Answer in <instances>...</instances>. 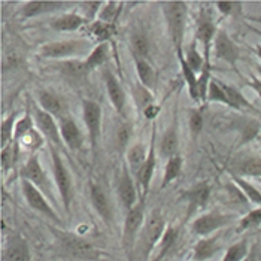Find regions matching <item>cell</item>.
<instances>
[{"mask_svg":"<svg viewBox=\"0 0 261 261\" xmlns=\"http://www.w3.org/2000/svg\"><path fill=\"white\" fill-rule=\"evenodd\" d=\"M87 24L88 21L78 12H66L49 21V27L56 32H76Z\"/></svg>","mask_w":261,"mask_h":261,"instance_id":"cell-23","label":"cell"},{"mask_svg":"<svg viewBox=\"0 0 261 261\" xmlns=\"http://www.w3.org/2000/svg\"><path fill=\"white\" fill-rule=\"evenodd\" d=\"M67 6L66 2H51V0H32L24 2L20 9L21 18H35L40 15L53 14L60 11L61 8Z\"/></svg>","mask_w":261,"mask_h":261,"instance_id":"cell-20","label":"cell"},{"mask_svg":"<svg viewBox=\"0 0 261 261\" xmlns=\"http://www.w3.org/2000/svg\"><path fill=\"white\" fill-rule=\"evenodd\" d=\"M33 120L35 125L40 132V135L46 139L48 145H53L56 148H60L63 145L60 128H59V121H56V117L43 111L39 105L33 103Z\"/></svg>","mask_w":261,"mask_h":261,"instance_id":"cell-10","label":"cell"},{"mask_svg":"<svg viewBox=\"0 0 261 261\" xmlns=\"http://www.w3.org/2000/svg\"><path fill=\"white\" fill-rule=\"evenodd\" d=\"M133 60H135V69H136V75L138 80L142 85L148 90H151L155 84V70L154 67L146 61V59H142L139 56L133 54Z\"/></svg>","mask_w":261,"mask_h":261,"instance_id":"cell-32","label":"cell"},{"mask_svg":"<svg viewBox=\"0 0 261 261\" xmlns=\"http://www.w3.org/2000/svg\"><path fill=\"white\" fill-rule=\"evenodd\" d=\"M182 166H184V160L182 157L178 155H173L170 157L167 163H166V167H164V175H163V181H161V188H166L169 187L173 181H176L182 173Z\"/></svg>","mask_w":261,"mask_h":261,"instance_id":"cell-34","label":"cell"},{"mask_svg":"<svg viewBox=\"0 0 261 261\" xmlns=\"http://www.w3.org/2000/svg\"><path fill=\"white\" fill-rule=\"evenodd\" d=\"M57 248L63 257L76 261H97L103 257L100 249L75 233L56 231Z\"/></svg>","mask_w":261,"mask_h":261,"instance_id":"cell-2","label":"cell"},{"mask_svg":"<svg viewBox=\"0 0 261 261\" xmlns=\"http://www.w3.org/2000/svg\"><path fill=\"white\" fill-rule=\"evenodd\" d=\"M103 5H105V2H81L80 8L82 11L81 15L90 24V22H93V21L99 18V14H100Z\"/></svg>","mask_w":261,"mask_h":261,"instance_id":"cell-45","label":"cell"},{"mask_svg":"<svg viewBox=\"0 0 261 261\" xmlns=\"http://www.w3.org/2000/svg\"><path fill=\"white\" fill-rule=\"evenodd\" d=\"M49 152H51V163H53V173H54V182L57 185L60 200L64 211L70 214V206H72V199H73V184H72V176L64 164V161L59 154L57 148L49 145Z\"/></svg>","mask_w":261,"mask_h":261,"instance_id":"cell-6","label":"cell"},{"mask_svg":"<svg viewBox=\"0 0 261 261\" xmlns=\"http://www.w3.org/2000/svg\"><path fill=\"white\" fill-rule=\"evenodd\" d=\"M159 112H160V106H157V105L154 103V105H151L149 108H146V109L143 111L142 115H143L146 120H154V118H157Z\"/></svg>","mask_w":261,"mask_h":261,"instance_id":"cell-51","label":"cell"},{"mask_svg":"<svg viewBox=\"0 0 261 261\" xmlns=\"http://www.w3.org/2000/svg\"><path fill=\"white\" fill-rule=\"evenodd\" d=\"M132 46H133V54L135 56L146 59L148 51H149V45H148V40L143 35H135L132 38Z\"/></svg>","mask_w":261,"mask_h":261,"instance_id":"cell-49","label":"cell"},{"mask_svg":"<svg viewBox=\"0 0 261 261\" xmlns=\"http://www.w3.org/2000/svg\"><path fill=\"white\" fill-rule=\"evenodd\" d=\"M178 148H179L178 125H176V121H173L161 138L160 145H159V152L169 160L170 157L178 155Z\"/></svg>","mask_w":261,"mask_h":261,"instance_id":"cell-24","label":"cell"},{"mask_svg":"<svg viewBox=\"0 0 261 261\" xmlns=\"http://www.w3.org/2000/svg\"><path fill=\"white\" fill-rule=\"evenodd\" d=\"M122 5H124L122 2H118V3H117V2H105V5H103V8H101L97 20L109 22V24H115V25H117V20H118V17H120Z\"/></svg>","mask_w":261,"mask_h":261,"instance_id":"cell-41","label":"cell"},{"mask_svg":"<svg viewBox=\"0 0 261 261\" xmlns=\"http://www.w3.org/2000/svg\"><path fill=\"white\" fill-rule=\"evenodd\" d=\"M248 27H249V29H251V30H252L254 33H257V35H260V36H261V30H258V29H255V27H252V25H248Z\"/></svg>","mask_w":261,"mask_h":261,"instance_id":"cell-55","label":"cell"},{"mask_svg":"<svg viewBox=\"0 0 261 261\" xmlns=\"http://www.w3.org/2000/svg\"><path fill=\"white\" fill-rule=\"evenodd\" d=\"M233 221H236V215L221 214V212L214 211V212L199 215L191 224V231L199 238H207V236H212L222 227L230 225Z\"/></svg>","mask_w":261,"mask_h":261,"instance_id":"cell-8","label":"cell"},{"mask_svg":"<svg viewBox=\"0 0 261 261\" xmlns=\"http://www.w3.org/2000/svg\"><path fill=\"white\" fill-rule=\"evenodd\" d=\"M59 128H60L61 139L63 143L72 149V151H78L84 145V136L81 133L80 127L76 124V121L73 120V117L70 115H63L59 118Z\"/></svg>","mask_w":261,"mask_h":261,"instance_id":"cell-19","label":"cell"},{"mask_svg":"<svg viewBox=\"0 0 261 261\" xmlns=\"http://www.w3.org/2000/svg\"><path fill=\"white\" fill-rule=\"evenodd\" d=\"M111 59V43L105 42V43H97L85 57V67L88 72H93L96 69L101 67L103 64H106Z\"/></svg>","mask_w":261,"mask_h":261,"instance_id":"cell-25","label":"cell"},{"mask_svg":"<svg viewBox=\"0 0 261 261\" xmlns=\"http://www.w3.org/2000/svg\"><path fill=\"white\" fill-rule=\"evenodd\" d=\"M60 70L63 76L72 84H82L87 80V75L90 73L85 67V63L81 60H64L60 63Z\"/></svg>","mask_w":261,"mask_h":261,"instance_id":"cell-27","label":"cell"},{"mask_svg":"<svg viewBox=\"0 0 261 261\" xmlns=\"http://www.w3.org/2000/svg\"><path fill=\"white\" fill-rule=\"evenodd\" d=\"M38 105L43 111H46L48 114H51L53 117H56L57 120L61 118L64 114V103L59 96H56L51 91L46 90H40L38 91Z\"/></svg>","mask_w":261,"mask_h":261,"instance_id":"cell-26","label":"cell"},{"mask_svg":"<svg viewBox=\"0 0 261 261\" xmlns=\"http://www.w3.org/2000/svg\"><path fill=\"white\" fill-rule=\"evenodd\" d=\"M231 181L243 193V196L248 199L249 203L255 204L257 207L261 206V191L258 188H255L251 182L243 179V176H239L236 173H231Z\"/></svg>","mask_w":261,"mask_h":261,"instance_id":"cell-33","label":"cell"},{"mask_svg":"<svg viewBox=\"0 0 261 261\" xmlns=\"http://www.w3.org/2000/svg\"><path fill=\"white\" fill-rule=\"evenodd\" d=\"M220 251V241L215 236L200 238L193 248V261H206Z\"/></svg>","mask_w":261,"mask_h":261,"instance_id":"cell-28","label":"cell"},{"mask_svg":"<svg viewBox=\"0 0 261 261\" xmlns=\"http://www.w3.org/2000/svg\"><path fill=\"white\" fill-rule=\"evenodd\" d=\"M118 197L124 209L128 212L133 209L139 201H138V185L133 181V175L130 173L128 167L124 166L121 170L120 181H118Z\"/></svg>","mask_w":261,"mask_h":261,"instance_id":"cell-16","label":"cell"},{"mask_svg":"<svg viewBox=\"0 0 261 261\" xmlns=\"http://www.w3.org/2000/svg\"><path fill=\"white\" fill-rule=\"evenodd\" d=\"M82 120L87 128L91 151L96 155L101 138V108L97 101L82 99Z\"/></svg>","mask_w":261,"mask_h":261,"instance_id":"cell-7","label":"cell"},{"mask_svg":"<svg viewBox=\"0 0 261 261\" xmlns=\"http://www.w3.org/2000/svg\"><path fill=\"white\" fill-rule=\"evenodd\" d=\"M248 85L258 94L261 97V80L260 78H257V76H251L249 81H248Z\"/></svg>","mask_w":261,"mask_h":261,"instance_id":"cell-52","label":"cell"},{"mask_svg":"<svg viewBox=\"0 0 261 261\" xmlns=\"http://www.w3.org/2000/svg\"><path fill=\"white\" fill-rule=\"evenodd\" d=\"M130 138H132V125L128 122L121 124L118 130H117V142H118L120 148H125V145H127V142L130 141Z\"/></svg>","mask_w":261,"mask_h":261,"instance_id":"cell-50","label":"cell"},{"mask_svg":"<svg viewBox=\"0 0 261 261\" xmlns=\"http://www.w3.org/2000/svg\"><path fill=\"white\" fill-rule=\"evenodd\" d=\"M166 227L167 224L164 221L160 211H154L146 217L141 234L136 242L133 261H149L152 252L157 249L161 238L166 231Z\"/></svg>","mask_w":261,"mask_h":261,"instance_id":"cell-1","label":"cell"},{"mask_svg":"<svg viewBox=\"0 0 261 261\" xmlns=\"http://www.w3.org/2000/svg\"><path fill=\"white\" fill-rule=\"evenodd\" d=\"M90 45H91V40L85 39L49 42V43H43L39 48V57L51 59V60H61V59L72 60L73 57L87 54V51L90 49Z\"/></svg>","mask_w":261,"mask_h":261,"instance_id":"cell-5","label":"cell"},{"mask_svg":"<svg viewBox=\"0 0 261 261\" xmlns=\"http://www.w3.org/2000/svg\"><path fill=\"white\" fill-rule=\"evenodd\" d=\"M261 225V206L255 207V209H251L248 211L238 224V230L236 233H243V231H248V230H254L257 227Z\"/></svg>","mask_w":261,"mask_h":261,"instance_id":"cell-40","label":"cell"},{"mask_svg":"<svg viewBox=\"0 0 261 261\" xmlns=\"http://www.w3.org/2000/svg\"><path fill=\"white\" fill-rule=\"evenodd\" d=\"M181 197L188 203L187 217H191L194 212H199L207 204V201L211 199V185L206 181L197 182L191 188L185 190Z\"/></svg>","mask_w":261,"mask_h":261,"instance_id":"cell-13","label":"cell"},{"mask_svg":"<svg viewBox=\"0 0 261 261\" xmlns=\"http://www.w3.org/2000/svg\"><path fill=\"white\" fill-rule=\"evenodd\" d=\"M243 261H258V260H257V257H255L254 254H249V255H248V258Z\"/></svg>","mask_w":261,"mask_h":261,"instance_id":"cell-54","label":"cell"},{"mask_svg":"<svg viewBox=\"0 0 261 261\" xmlns=\"http://www.w3.org/2000/svg\"><path fill=\"white\" fill-rule=\"evenodd\" d=\"M178 60H179V64H181V72H182V78L187 84V88H188V94L190 97L194 101L200 103V97H199V76L197 73L187 64L185 61V57H184V51L182 53H178L176 54Z\"/></svg>","mask_w":261,"mask_h":261,"instance_id":"cell-30","label":"cell"},{"mask_svg":"<svg viewBox=\"0 0 261 261\" xmlns=\"http://www.w3.org/2000/svg\"><path fill=\"white\" fill-rule=\"evenodd\" d=\"M90 197H91V203H93L96 212L99 214V217L105 222L111 224L112 220H114L112 204L108 199V194L105 193V190L101 188L99 184H96V182L90 184Z\"/></svg>","mask_w":261,"mask_h":261,"instance_id":"cell-21","label":"cell"},{"mask_svg":"<svg viewBox=\"0 0 261 261\" xmlns=\"http://www.w3.org/2000/svg\"><path fill=\"white\" fill-rule=\"evenodd\" d=\"M18 154H20V151L12 143L2 148V170H3V173H6L12 167V164L18 159Z\"/></svg>","mask_w":261,"mask_h":261,"instance_id":"cell-46","label":"cell"},{"mask_svg":"<svg viewBox=\"0 0 261 261\" xmlns=\"http://www.w3.org/2000/svg\"><path fill=\"white\" fill-rule=\"evenodd\" d=\"M217 27L212 22L211 17H201L196 29V40L200 42L203 46V57L206 64H212L211 63V56H212V49H214V42L217 36Z\"/></svg>","mask_w":261,"mask_h":261,"instance_id":"cell-17","label":"cell"},{"mask_svg":"<svg viewBox=\"0 0 261 261\" xmlns=\"http://www.w3.org/2000/svg\"><path fill=\"white\" fill-rule=\"evenodd\" d=\"M236 175H239V176H251V178L261 176V157L251 155V157L242 159L236 164Z\"/></svg>","mask_w":261,"mask_h":261,"instance_id":"cell-36","label":"cell"},{"mask_svg":"<svg viewBox=\"0 0 261 261\" xmlns=\"http://www.w3.org/2000/svg\"><path fill=\"white\" fill-rule=\"evenodd\" d=\"M188 125L193 138H197L203 130V114L200 109H191L188 115Z\"/></svg>","mask_w":261,"mask_h":261,"instance_id":"cell-48","label":"cell"},{"mask_svg":"<svg viewBox=\"0 0 261 261\" xmlns=\"http://www.w3.org/2000/svg\"><path fill=\"white\" fill-rule=\"evenodd\" d=\"M222 87H224V91L227 94L228 108H233V109H236L239 112H251V114H255V115L260 114V111L243 96V93L238 87L230 85L227 82H222Z\"/></svg>","mask_w":261,"mask_h":261,"instance_id":"cell-22","label":"cell"},{"mask_svg":"<svg viewBox=\"0 0 261 261\" xmlns=\"http://www.w3.org/2000/svg\"><path fill=\"white\" fill-rule=\"evenodd\" d=\"M155 136L157 133L152 132V138L149 143V152H148V159L145 161V164L142 166V169L138 172L136 178V185L142 190V199L145 200V197L149 193V187L154 178V172H155V164H157V154H155Z\"/></svg>","mask_w":261,"mask_h":261,"instance_id":"cell-14","label":"cell"},{"mask_svg":"<svg viewBox=\"0 0 261 261\" xmlns=\"http://www.w3.org/2000/svg\"><path fill=\"white\" fill-rule=\"evenodd\" d=\"M21 191H22V196L27 201V204L30 206V209L39 212L40 215L49 218L51 221L61 224L59 214L54 211V207L48 201V197L40 191L38 187H35L32 182L21 179Z\"/></svg>","mask_w":261,"mask_h":261,"instance_id":"cell-9","label":"cell"},{"mask_svg":"<svg viewBox=\"0 0 261 261\" xmlns=\"http://www.w3.org/2000/svg\"><path fill=\"white\" fill-rule=\"evenodd\" d=\"M207 101L212 103H222L225 106H228V100H227V94L224 91L222 87V81L212 78L209 82V88H207Z\"/></svg>","mask_w":261,"mask_h":261,"instance_id":"cell-44","label":"cell"},{"mask_svg":"<svg viewBox=\"0 0 261 261\" xmlns=\"http://www.w3.org/2000/svg\"><path fill=\"white\" fill-rule=\"evenodd\" d=\"M178 236H179V230L175 228L173 225H167V227H166V231H164V234H163V238H161L160 243H159V246H157V254H155V257L152 258V261L163 260V258L166 257V254L173 248V245H175V242L178 239Z\"/></svg>","mask_w":261,"mask_h":261,"instance_id":"cell-35","label":"cell"},{"mask_svg":"<svg viewBox=\"0 0 261 261\" xmlns=\"http://www.w3.org/2000/svg\"><path fill=\"white\" fill-rule=\"evenodd\" d=\"M30 246L21 234L8 236L2 249V261H30Z\"/></svg>","mask_w":261,"mask_h":261,"instance_id":"cell-15","label":"cell"},{"mask_svg":"<svg viewBox=\"0 0 261 261\" xmlns=\"http://www.w3.org/2000/svg\"><path fill=\"white\" fill-rule=\"evenodd\" d=\"M255 69H257V72H258V75H260V78H261V66L260 64H257V66H255Z\"/></svg>","mask_w":261,"mask_h":261,"instance_id":"cell-56","label":"cell"},{"mask_svg":"<svg viewBox=\"0 0 261 261\" xmlns=\"http://www.w3.org/2000/svg\"><path fill=\"white\" fill-rule=\"evenodd\" d=\"M132 93H133L135 101H136L138 108L141 109L142 114H143V111L146 108H149L151 105H154V96L151 94V90L145 88L141 82L136 84V85H133V91Z\"/></svg>","mask_w":261,"mask_h":261,"instance_id":"cell-42","label":"cell"},{"mask_svg":"<svg viewBox=\"0 0 261 261\" xmlns=\"http://www.w3.org/2000/svg\"><path fill=\"white\" fill-rule=\"evenodd\" d=\"M257 142L260 143V146H261V133H260V135H258V138H257Z\"/></svg>","mask_w":261,"mask_h":261,"instance_id":"cell-57","label":"cell"},{"mask_svg":"<svg viewBox=\"0 0 261 261\" xmlns=\"http://www.w3.org/2000/svg\"><path fill=\"white\" fill-rule=\"evenodd\" d=\"M214 54H215L217 59L230 64L234 69H236V63L241 57L238 45L233 42V39L228 36V33L225 30H218L217 32L215 42H214Z\"/></svg>","mask_w":261,"mask_h":261,"instance_id":"cell-12","label":"cell"},{"mask_svg":"<svg viewBox=\"0 0 261 261\" xmlns=\"http://www.w3.org/2000/svg\"><path fill=\"white\" fill-rule=\"evenodd\" d=\"M148 152H149V148H146L143 143H135L127 151V164H128L127 167H128V170H130V173L133 176L138 175V172L145 164V161L148 159Z\"/></svg>","mask_w":261,"mask_h":261,"instance_id":"cell-31","label":"cell"},{"mask_svg":"<svg viewBox=\"0 0 261 261\" xmlns=\"http://www.w3.org/2000/svg\"><path fill=\"white\" fill-rule=\"evenodd\" d=\"M163 15L167 22L169 36L173 43L175 53L184 51V39L187 32V18H188V5L185 2H163L161 3Z\"/></svg>","mask_w":261,"mask_h":261,"instance_id":"cell-3","label":"cell"},{"mask_svg":"<svg viewBox=\"0 0 261 261\" xmlns=\"http://www.w3.org/2000/svg\"><path fill=\"white\" fill-rule=\"evenodd\" d=\"M249 246H248V241L242 239V241L236 242L233 245H230L224 254L221 261H243L248 258L249 255Z\"/></svg>","mask_w":261,"mask_h":261,"instance_id":"cell-38","label":"cell"},{"mask_svg":"<svg viewBox=\"0 0 261 261\" xmlns=\"http://www.w3.org/2000/svg\"><path fill=\"white\" fill-rule=\"evenodd\" d=\"M196 43H197V40H194L187 49H184V57H185L187 64H188L196 73H201L203 67L206 66V61H204V57L199 53Z\"/></svg>","mask_w":261,"mask_h":261,"instance_id":"cell-39","label":"cell"},{"mask_svg":"<svg viewBox=\"0 0 261 261\" xmlns=\"http://www.w3.org/2000/svg\"><path fill=\"white\" fill-rule=\"evenodd\" d=\"M103 81H105V85H106V91H108V97L112 103V106L115 108L117 114L122 115L124 114V109H125V101H127V96H125V91L124 88L121 87L120 81L118 78L112 73L111 69H103Z\"/></svg>","mask_w":261,"mask_h":261,"instance_id":"cell-18","label":"cell"},{"mask_svg":"<svg viewBox=\"0 0 261 261\" xmlns=\"http://www.w3.org/2000/svg\"><path fill=\"white\" fill-rule=\"evenodd\" d=\"M218 12L224 17H241L242 2H215Z\"/></svg>","mask_w":261,"mask_h":261,"instance_id":"cell-47","label":"cell"},{"mask_svg":"<svg viewBox=\"0 0 261 261\" xmlns=\"http://www.w3.org/2000/svg\"><path fill=\"white\" fill-rule=\"evenodd\" d=\"M17 112H12L9 117L2 120V148L8 146L14 141V132H15V124H17Z\"/></svg>","mask_w":261,"mask_h":261,"instance_id":"cell-43","label":"cell"},{"mask_svg":"<svg viewBox=\"0 0 261 261\" xmlns=\"http://www.w3.org/2000/svg\"><path fill=\"white\" fill-rule=\"evenodd\" d=\"M254 53H255V56L258 57L261 60V43H258V45H255V48H254Z\"/></svg>","mask_w":261,"mask_h":261,"instance_id":"cell-53","label":"cell"},{"mask_svg":"<svg viewBox=\"0 0 261 261\" xmlns=\"http://www.w3.org/2000/svg\"><path fill=\"white\" fill-rule=\"evenodd\" d=\"M43 142H45V138L40 135L39 130L35 127V128H32L29 133H25L21 139H18L17 142H12V143H14V146H15L18 151H20L21 146H22V148L29 149L32 154H36V151L43 145Z\"/></svg>","mask_w":261,"mask_h":261,"instance_id":"cell-37","label":"cell"},{"mask_svg":"<svg viewBox=\"0 0 261 261\" xmlns=\"http://www.w3.org/2000/svg\"><path fill=\"white\" fill-rule=\"evenodd\" d=\"M20 176L21 179L32 182L35 187H38L46 197H53L46 173H45V170H43V167L40 164L38 154H32L29 157V160L24 163V166L21 167L20 170Z\"/></svg>","mask_w":261,"mask_h":261,"instance_id":"cell-11","label":"cell"},{"mask_svg":"<svg viewBox=\"0 0 261 261\" xmlns=\"http://www.w3.org/2000/svg\"><path fill=\"white\" fill-rule=\"evenodd\" d=\"M87 33L91 36V40L94 39L97 43L111 42V39L117 35V25L96 20L87 24Z\"/></svg>","mask_w":261,"mask_h":261,"instance_id":"cell-29","label":"cell"},{"mask_svg":"<svg viewBox=\"0 0 261 261\" xmlns=\"http://www.w3.org/2000/svg\"><path fill=\"white\" fill-rule=\"evenodd\" d=\"M145 200L141 199V201L130 209L125 214L124 218V225H122V249L127 255V260L133 261V254L136 248V242L141 234L142 227L145 224Z\"/></svg>","mask_w":261,"mask_h":261,"instance_id":"cell-4","label":"cell"}]
</instances>
